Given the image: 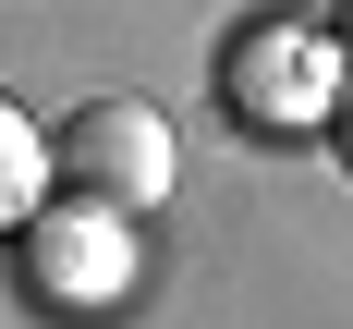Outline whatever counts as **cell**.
Wrapping results in <instances>:
<instances>
[{"instance_id":"cell-1","label":"cell","mask_w":353,"mask_h":329,"mask_svg":"<svg viewBox=\"0 0 353 329\" xmlns=\"http://www.w3.org/2000/svg\"><path fill=\"white\" fill-rule=\"evenodd\" d=\"M49 171H61V195H98V208L146 219L171 195V171H183V134H171L159 98H85L61 134H49Z\"/></svg>"},{"instance_id":"cell-2","label":"cell","mask_w":353,"mask_h":329,"mask_svg":"<svg viewBox=\"0 0 353 329\" xmlns=\"http://www.w3.org/2000/svg\"><path fill=\"white\" fill-rule=\"evenodd\" d=\"M341 73L353 61L305 25V12H268V25L232 37V73H219V86H232V110H244L256 134H317L329 98H341Z\"/></svg>"},{"instance_id":"cell-3","label":"cell","mask_w":353,"mask_h":329,"mask_svg":"<svg viewBox=\"0 0 353 329\" xmlns=\"http://www.w3.org/2000/svg\"><path fill=\"white\" fill-rule=\"evenodd\" d=\"M25 281L61 305V317H98L134 292V219L98 208V195H73V208H37L25 219Z\"/></svg>"},{"instance_id":"cell-4","label":"cell","mask_w":353,"mask_h":329,"mask_svg":"<svg viewBox=\"0 0 353 329\" xmlns=\"http://www.w3.org/2000/svg\"><path fill=\"white\" fill-rule=\"evenodd\" d=\"M61 195V171H49V134H37L25 110L0 98V244H25V219Z\"/></svg>"},{"instance_id":"cell-5","label":"cell","mask_w":353,"mask_h":329,"mask_svg":"<svg viewBox=\"0 0 353 329\" xmlns=\"http://www.w3.org/2000/svg\"><path fill=\"white\" fill-rule=\"evenodd\" d=\"M329 146H341V171H353V73H341V98H329Z\"/></svg>"},{"instance_id":"cell-6","label":"cell","mask_w":353,"mask_h":329,"mask_svg":"<svg viewBox=\"0 0 353 329\" xmlns=\"http://www.w3.org/2000/svg\"><path fill=\"white\" fill-rule=\"evenodd\" d=\"M329 12H341V25H353V0H329Z\"/></svg>"}]
</instances>
